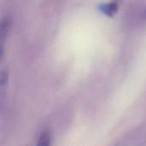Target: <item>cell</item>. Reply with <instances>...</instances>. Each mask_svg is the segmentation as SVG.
<instances>
[{"mask_svg":"<svg viewBox=\"0 0 146 146\" xmlns=\"http://www.w3.org/2000/svg\"><path fill=\"white\" fill-rule=\"evenodd\" d=\"M116 9H117V6H116L115 3L104 4V5H102V7H101V10L104 11V13H106L107 15H111L114 12H115Z\"/></svg>","mask_w":146,"mask_h":146,"instance_id":"cell-1","label":"cell"},{"mask_svg":"<svg viewBox=\"0 0 146 146\" xmlns=\"http://www.w3.org/2000/svg\"><path fill=\"white\" fill-rule=\"evenodd\" d=\"M9 26H10V20L9 17H5L4 19H3L2 21V26H1V34L2 37L4 38L7 34L8 30L9 29Z\"/></svg>","mask_w":146,"mask_h":146,"instance_id":"cell-2","label":"cell"},{"mask_svg":"<svg viewBox=\"0 0 146 146\" xmlns=\"http://www.w3.org/2000/svg\"><path fill=\"white\" fill-rule=\"evenodd\" d=\"M50 143V133H47V132H45V133H44L40 136V138H39V139H38V145L46 146L49 145Z\"/></svg>","mask_w":146,"mask_h":146,"instance_id":"cell-3","label":"cell"}]
</instances>
